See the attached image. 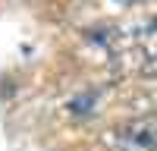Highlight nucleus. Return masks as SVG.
I'll return each mask as SVG.
<instances>
[{
  "mask_svg": "<svg viewBox=\"0 0 157 151\" xmlns=\"http://www.w3.org/2000/svg\"><path fill=\"white\" fill-rule=\"evenodd\" d=\"M120 151H157V117H132L116 129Z\"/></svg>",
  "mask_w": 157,
  "mask_h": 151,
  "instance_id": "obj_1",
  "label": "nucleus"
},
{
  "mask_svg": "<svg viewBox=\"0 0 157 151\" xmlns=\"http://www.w3.org/2000/svg\"><path fill=\"white\" fill-rule=\"evenodd\" d=\"M135 50H138V57H141V66L157 76V19L148 22L145 29L138 32V38H135Z\"/></svg>",
  "mask_w": 157,
  "mask_h": 151,
  "instance_id": "obj_2",
  "label": "nucleus"
},
{
  "mask_svg": "<svg viewBox=\"0 0 157 151\" xmlns=\"http://www.w3.org/2000/svg\"><path fill=\"white\" fill-rule=\"evenodd\" d=\"M113 3H123V6H132V3H138V0H113Z\"/></svg>",
  "mask_w": 157,
  "mask_h": 151,
  "instance_id": "obj_3",
  "label": "nucleus"
}]
</instances>
